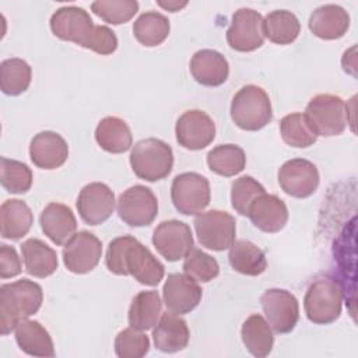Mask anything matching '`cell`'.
Here are the masks:
<instances>
[{
    "mask_svg": "<svg viewBox=\"0 0 358 358\" xmlns=\"http://www.w3.org/2000/svg\"><path fill=\"white\" fill-rule=\"evenodd\" d=\"M50 29L62 41L73 42L98 55L108 56L117 49V38L106 25H95L88 11L77 6L57 8L50 17Z\"/></svg>",
    "mask_w": 358,
    "mask_h": 358,
    "instance_id": "obj_1",
    "label": "cell"
},
{
    "mask_svg": "<svg viewBox=\"0 0 358 358\" xmlns=\"http://www.w3.org/2000/svg\"><path fill=\"white\" fill-rule=\"evenodd\" d=\"M105 264L116 275H131L143 285L155 287L165 274L164 264L131 235L117 236L110 241Z\"/></svg>",
    "mask_w": 358,
    "mask_h": 358,
    "instance_id": "obj_2",
    "label": "cell"
},
{
    "mask_svg": "<svg viewBox=\"0 0 358 358\" xmlns=\"http://www.w3.org/2000/svg\"><path fill=\"white\" fill-rule=\"evenodd\" d=\"M43 302L42 287L28 278L0 287V331L10 334L20 320L35 315Z\"/></svg>",
    "mask_w": 358,
    "mask_h": 358,
    "instance_id": "obj_3",
    "label": "cell"
},
{
    "mask_svg": "<svg viewBox=\"0 0 358 358\" xmlns=\"http://www.w3.org/2000/svg\"><path fill=\"white\" fill-rule=\"evenodd\" d=\"M231 117L239 129L246 131H257L266 127L273 119L267 92L255 84L242 87L232 98Z\"/></svg>",
    "mask_w": 358,
    "mask_h": 358,
    "instance_id": "obj_4",
    "label": "cell"
},
{
    "mask_svg": "<svg viewBox=\"0 0 358 358\" xmlns=\"http://www.w3.org/2000/svg\"><path fill=\"white\" fill-rule=\"evenodd\" d=\"M343 291L330 275L316 277L308 287L303 298L306 317L315 324H330L341 315Z\"/></svg>",
    "mask_w": 358,
    "mask_h": 358,
    "instance_id": "obj_5",
    "label": "cell"
},
{
    "mask_svg": "<svg viewBox=\"0 0 358 358\" xmlns=\"http://www.w3.org/2000/svg\"><path fill=\"white\" fill-rule=\"evenodd\" d=\"M129 159L134 175L147 182L165 179L173 166L171 145L154 137L137 141L131 148Z\"/></svg>",
    "mask_w": 358,
    "mask_h": 358,
    "instance_id": "obj_6",
    "label": "cell"
},
{
    "mask_svg": "<svg viewBox=\"0 0 358 358\" xmlns=\"http://www.w3.org/2000/svg\"><path fill=\"white\" fill-rule=\"evenodd\" d=\"M305 117L316 136L333 137L341 134L348 123V109L343 98L333 94L313 96L305 109Z\"/></svg>",
    "mask_w": 358,
    "mask_h": 358,
    "instance_id": "obj_7",
    "label": "cell"
},
{
    "mask_svg": "<svg viewBox=\"0 0 358 358\" xmlns=\"http://www.w3.org/2000/svg\"><path fill=\"white\" fill-rule=\"evenodd\" d=\"M211 190L206 176L197 172H183L173 178L171 200L183 215H197L210 204Z\"/></svg>",
    "mask_w": 358,
    "mask_h": 358,
    "instance_id": "obj_8",
    "label": "cell"
},
{
    "mask_svg": "<svg viewBox=\"0 0 358 358\" xmlns=\"http://www.w3.org/2000/svg\"><path fill=\"white\" fill-rule=\"evenodd\" d=\"M193 224L200 245L210 250L221 252L229 249L235 242L236 222L227 211L215 208L201 211L196 215Z\"/></svg>",
    "mask_w": 358,
    "mask_h": 358,
    "instance_id": "obj_9",
    "label": "cell"
},
{
    "mask_svg": "<svg viewBox=\"0 0 358 358\" xmlns=\"http://www.w3.org/2000/svg\"><path fill=\"white\" fill-rule=\"evenodd\" d=\"M119 218L130 227H147L158 214V200L154 192L143 185L126 189L116 204Z\"/></svg>",
    "mask_w": 358,
    "mask_h": 358,
    "instance_id": "obj_10",
    "label": "cell"
},
{
    "mask_svg": "<svg viewBox=\"0 0 358 358\" xmlns=\"http://www.w3.org/2000/svg\"><path fill=\"white\" fill-rule=\"evenodd\" d=\"M267 323L278 334L292 331L299 319V305L294 294L282 288L266 289L260 296Z\"/></svg>",
    "mask_w": 358,
    "mask_h": 358,
    "instance_id": "obj_11",
    "label": "cell"
},
{
    "mask_svg": "<svg viewBox=\"0 0 358 358\" xmlns=\"http://www.w3.org/2000/svg\"><path fill=\"white\" fill-rule=\"evenodd\" d=\"M227 42L236 52H253L264 42L263 17L253 8H239L234 13L227 31Z\"/></svg>",
    "mask_w": 358,
    "mask_h": 358,
    "instance_id": "obj_12",
    "label": "cell"
},
{
    "mask_svg": "<svg viewBox=\"0 0 358 358\" xmlns=\"http://www.w3.org/2000/svg\"><path fill=\"white\" fill-rule=\"evenodd\" d=\"M193 235L190 227L179 220L162 221L152 232V245L168 262L185 259L193 249Z\"/></svg>",
    "mask_w": 358,
    "mask_h": 358,
    "instance_id": "obj_13",
    "label": "cell"
},
{
    "mask_svg": "<svg viewBox=\"0 0 358 358\" xmlns=\"http://www.w3.org/2000/svg\"><path fill=\"white\" fill-rule=\"evenodd\" d=\"M319 171L316 165L305 158L285 161L278 169L280 187L291 197L306 199L319 186Z\"/></svg>",
    "mask_w": 358,
    "mask_h": 358,
    "instance_id": "obj_14",
    "label": "cell"
},
{
    "mask_svg": "<svg viewBox=\"0 0 358 358\" xmlns=\"http://www.w3.org/2000/svg\"><path fill=\"white\" fill-rule=\"evenodd\" d=\"M176 141L186 150H203L215 138L214 120L200 109L183 112L175 126Z\"/></svg>",
    "mask_w": 358,
    "mask_h": 358,
    "instance_id": "obj_15",
    "label": "cell"
},
{
    "mask_svg": "<svg viewBox=\"0 0 358 358\" xmlns=\"http://www.w3.org/2000/svg\"><path fill=\"white\" fill-rule=\"evenodd\" d=\"M62 256L69 271L87 274L98 266L102 256V243L92 232L80 231L64 245Z\"/></svg>",
    "mask_w": 358,
    "mask_h": 358,
    "instance_id": "obj_16",
    "label": "cell"
},
{
    "mask_svg": "<svg viewBox=\"0 0 358 358\" xmlns=\"http://www.w3.org/2000/svg\"><path fill=\"white\" fill-rule=\"evenodd\" d=\"M81 220L88 225L103 224L113 213L116 200L110 187L101 182L85 185L76 201Z\"/></svg>",
    "mask_w": 358,
    "mask_h": 358,
    "instance_id": "obj_17",
    "label": "cell"
},
{
    "mask_svg": "<svg viewBox=\"0 0 358 358\" xmlns=\"http://www.w3.org/2000/svg\"><path fill=\"white\" fill-rule=\"evenodd\" d=\"M201 295L203 289L197 281L182 273L169 274L162 288L166 309L178 315L190 313L200 303Z\"/></svg>",
    "mask_w": 358,
    "mask_h": 358,
    "instance_id": "obj_18",
    "label": "cell"
},
{
    "mask_svg": "<svg viewBox=\"0 0 358 358\" xmlns=\"http://www.w3.org/2000/svg\"><path fill=\"white\" fill-rule=\"evenodd\" d=\"M69 157L66 140L56 131L45 130L34 136L29 144V158L41 169L52 171L60 168Z\"/></svg>",
    "mask_w": 358,
    "mask_h": 358,
    "instance_id": "obj_19",
    "label": "cell"
},
{
    "mask_svg": "<svg viewBox=\"0 0 358 358\" xmlns=\"http://www.w3.org/2000/svg\"><path fill=\"white\" fill-rule=\"evenodd\" d=\"M248 217L257 229L267 234H275L285 227L288 221V208L278 196L263 193L250 204Z\"/></svg>",
    "mask_w": 358,
    "mask_h": 358,
    "instance_id": "obj_20",
    "label": "cell"
},
{
    "mask_svg": "<svg viewBox=\"0 0 358 358\" xmlns=\"http://www.w3.org/2000/svg\"><path fill=\"white\" fill-rule=\"evenodd\" d=\"M39 224L43 234L57 246L66 245L77 229L73 210L63 203H49L41 213Z\"/></svg>",
    "mask_w": 358,
    "mask_h": 358,
    "instance_id": "obj_21",
    "label": "cell"
},
{
    "mask_svg": "<svg viewBox=\"0 0 358 358\" xmlns=\"http://www.w3.org/2000/svg\"><path fill=\"white\" fill-rule=\"evenodd\" d=\"M190 331L183 317L173 312H165L161 315L152 330V340L157 350L162 352H178L187 347Z\"/></svg>",
    "mask_w": 358,
    "mask_h": 358,
    "instance_id": "obj_22",
    "label": "cell"
},
{
    "mask_svg": "<svg viewBox=\"0 0 358 358\" xmlns=\"http://www.w3.org/2000/svg\"><path fill=\"white\" fill-rule=\"evenodd\" d=\"M190 73L199 84L218 87L227 81L229 76V64L220 52L201 49L190 59Z\"/></svg>",
    "mask_w": 358,
    "mask_h": 358,
    "instance_id": "obj_23",
    "label": "cell"
},
{
    "mask_svg": "<svg viewBox=\"0 0 358 358\" xmlns=\"http://www.w3.org/2000/svg\"><path fill=\"white\" fill-rule=\"evenodd\" d=\"M350 27V15L338 4H324L317 7L309 17L310 32L324 41L344 36Z\"/></svg>",
    "mask_w": 358,
    "mask_h": 358,
    "instance_id": "obj_24",
    "label": "cell"
},
{
    "mask_svg": "<svg viewBox=\"0 0 358 358\" xmlns=\"http://www.w3.org/2000/svg\"><path fill=\"white\" fill-rule=\"evenodd\" d=\"M15 341L21 351L32 357H55V345L49 331L36 320L22 319L14 329Z\"/></svg>",
    "mask_w": 358,
    "mask_h": 358,
    "instance_id": "obj_25",
    "label": "cell"
},
{
    "mask_svg": "<svg viewBox=\"0 0 358 358\" xmlns=\"http://www.w3.org/2000/svg\"><path fill=\"white\" fill-rule=\"evenodd\" d=\"M32 222L34 214L25 201L8 199L0 206V232L4 239H21L28 234Z\"/></svg>",
    "mask_w": 358,
    "mask_h": 358,
    "instance_id": "obj_26",
    "label": "cell"
},
{
    "mask_svg": "<svg viewBox=\"0 0 358 358\" xmlns=\"http://www.w3.org/2000/svg\"><path fill=\"white\" fill-rule=\"evenodd\" d=\"M21 255L25 271L36 278H46L57 268V255L43 241L31 238L22 242Z\"/></svg>",
    "mask_w": 358,
    "mask_h": 358,
    "instance_id": "obj_27",
    "label": "cell"
},
{
    "mask_svg": "<svg viewBox=\"0 0 358 358\" xmlns=\"http://www.w3.org/2000/svg\"><path fill=\"white\" fill-rule=\"evenodd\" d=\"M98 145L110 154H122L130 150L133 136L129 124L117 116H106L99 120L95 129Z\"/></svg>",
    "mask_w": 358,
    "mask_h": 358,
    "instance_id": "obj_28",
    "label": "cell"
},
{
    "mask_svg": "<svg viewBox=\"0 0 358 358\" xmlns=\"http://www.w3.org/2000/svg\"><path fill=\"white\" fill-rule=\"evenodd\" d=\"M162 313V301L157 291H140L131 301L127 320L130 327L137 330H150L159 320Z\"/></svg>",
    "mask_w": 358,
    "mask_h": 358,
    "instance_id": "obj_29",
    "label": "cell"
},
{
    "mask_svg": "<svg viewBox=\"0 0 358 358\" xmlns=\"http://www.w3.org/2000/svg\"><path fill=\"white\" fill-rule=\"evenodd\" d=\"M241 337L246 350L256 358H264L273 350V329L259 313L250 315L243 322L241 327Z\"/></svg>",
    "mask_w": 358,
    "mask_h": 358,
    "instance_id": "obj_30",
    "label": "cell"
},
{
    "mask_svg": "<svg viewBox=\"0 0 358 358\" xmlns=\"http://www.w3.org/2000/svg\"><path fill=\"white\" fill-rule=\"evenodd\" d=\"M228 260L235 271L250 277L260 275L267 268L264 252L253 242L246 239L235 241L229 246Z\"/></svg>",
    "mask_w": 358,
    "mask_h": 358,
    "instance_id": "obj_31",
    "label": "cell"
},
{
    "mask_svg": "<svg viewBox=\"0 0 358 358\" xmlns=\"http://www.w3.org/2000/svg\"><path fill=\"white\" fill-rule=\"evenodd\" d=\"M299 32V20L288 10H274L263 18V35L273 43L289 45L298 38Z\"/></svg>",
    "mask_w": 358,
    "mask_h": 358,
    "instance_id": "obj_32",
    "label": "cell"
},
{
    "mask_svg": "<svg viewBox=\"0 0 358 358\" xmlns=\"http://www.w3.org/2000/svg\"><path fill=\"white\" fill-rule=\"evenodd\" d=\"M207 165L211 172L231 178L245 169L246 155L245 151L235 144H220L208 151Z\"/></svg>",
    "mask_w": 358,
    "mask_h": 358,
    "instance_id": "obj_33",
    "label": "cell"
},
{
    "mask_svg": "<svg viewBox=\"0 0 358 358\" xmlns=\"http://www.w3.org/2000/svg\"><path fill=\"white\" fill-rule=\"evenodd\" d=\"M169 20L157 11H145L133 22L134 38L147 48L161 45L169 35Z\"/></svg>",
    "mask_w": 358,
    "mask_h": 358,
    "instance_id": "obj_34",
    "label": "cell"
},
{
    "mask_svg": "<svg viewBox=\"0 0 358 358\" xmlns=\"http://www.w3.org/2000/svg\"><path fill=\"white\" fill-rule=\"evenodd\" d=\"M31 80L32 69L25 60L11 57L0 63V88L6 95L17 96L25 92Z\"/></svg>",
    "mask_w": 358,
    "mask_h": 358,
    "instance_id": "obj_35",
    "label": "cell"
},
{
    "mask_svg": "<svg viewBox=\"0 0 358 358\" xmlns=\"http://www.w3.org/2000/svg\"><path fill=\"white\" fill-rule=\"evenodd\" d=\"M280 134L285 144L295 148L310 147L317 140L305 115L298 112L289 113L280 120Z\"/></svg>",
    "mask_w": 358,
    "mask_h": 358,
    "instance_id": "obj_36",
    "label": "cell"
},
{
    "mask_svg": "<svg viewBox=\"0 0 358 358\" xmlns=\"http://www.w3.org/2000/svg\"><path fill=\"white\" fill-rule=\"evenodd\" d=\"M0 164V183L6 192L22 194L31 189L34 176L27 164L6 157H1Z\"/></svg>",
    "mask_w": 358,
    "mask_h": 358,
    "instance_id": "obj_37",
    "label": "cell"
},
{
    "mask_svg": "<svg viewBox=\"0 0 358 358\" xmlns=\"http://www.w3.org/2000/svg\"><path fill=\"white\" fill-rule=\"evenodd\" d=\"M95 15L112 25H120L130 21L138 11L136 0H96L91 3Z\"/></svg>",
    "mask_w": 358,
    "mask_h": 358,
    "instance_id": "obj_38",
    "label": "cell"
},
{
    "mask_svg": "<svg viewBox=\"0 0 358 358\" xmlns=\"http://www.w3.org/2000/svg\"><path fill=\"white\" fill-rule=\"evenodd\" d=\"M183 271L197 282H208L220 274L218 262L201 249H192L183 262Z\"/></svg>",
    "mask_w": 358,
    "mask_h": 358,
    "instance_id": "obj_39",
    "label": "cell"
},
{
    "mask_svg": "<svg viewBox=\"0 0 358 358\" xmlns=\"http://www.w3.org/2000/svg\"><path fill=\"white\" fill-rule=\"evenodd\" d=\"M266 193L264 187L252 176L245 175L235 179L231 185V204L241 215H248L250 204Z\"/></svg>",
    "mask_w": 358,
    "mask_h": 358,
    "instance_id": "obj_40",
    "label": "cell"
},
{
    "mask_svg": "<svg viewBox=\"0 0 358 358\" xmlns=\"http://www.w3.org/2000/svg\"><path fill=\"white\" fill-rule=\"evenodd\" d=\"M150 351V338L141 330L127 327L115 338V352L119 358H141Z\"/></svg>",
    "mask_w": 358,
    "mask_h": 358,
    "instance_id": "obj_41",
    "label": "cell"
},
{
    "mask_svg": "<svg viewBox=\"0 0 358 358\" xmlns=\"http://www.w3.org/2000/svg\"><path fill=\"white\" fill-rule=\"evenodd\" d=\"M22 264L17 250L6 243L0 245V277L3 280L15 277L21 273Z\"/></svg>",
    "mask_w": 358,
    "mask_h": 358,
    "instance_id": "obj_42",
    "label": "cell"
},
{
    "mask_svg": "<svg viewBox=\"0 0 358 358\" xmlns=\"http://www.w3.org/2000/svg\"><path fill=\"white\" fill-rule=\"evenodd\" d=\"M158 6H161L162 8L171 11V13H176L180 8L187 6V1H176V0H171V1H157Z\"/></svg>",
    "mask_w": 358,
    "mask_h": 358,
    "instance_id": "obj_43",
    "label": "cell"
}]
</instances>
